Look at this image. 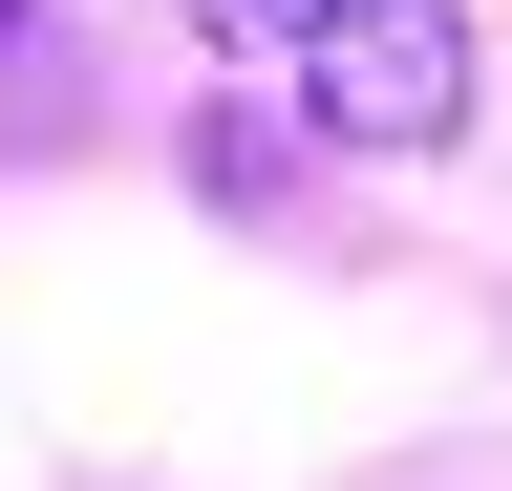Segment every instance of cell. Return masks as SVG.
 Masks as SVG:
<instances>
[{
  "label": "cell",
  "mask_w": 512,
  "mask_h": 491,
  "mask_svg": "<svg viewBox=\"0 0 512 491\" xmlns=\"http://www.w3.org/2000/svg\"><path fill=\"white\" fill-rule=\"evenodd\" d=\"M299 86H320L342 150H448L470 129V22H448V0H320Z\"/></svg>",
  "instance_id": "obj_1"
},
{
  "label": "cell",
  "mask_w": 512,
  "mask_h": 491,
  "mask_svg": "<svg viewBox=\"0 0 512 491\" xmlns=\"http://www.w3.org/2000/svg\"><path fill=\"white\" fill-rule=\"evenodd\" d=\"M214 43H320V0H192Z\"/></svg>",
  "instance_id": "obj_2"
},
{
  "label": "cell",
  "mask_w": 512,
  "mask_h": 491,
  "mask_svg": "<svg viewBox=\"0 0 512 491\" xmlns=\"http://www.w3.org/2000/svg\"><path fill=\"white\" fill-rule=\"evenodd\" d=\"M0 22H22V0H0Z\"/></svg>",
  "instance_id": "obj_3"
}]
</instances>
